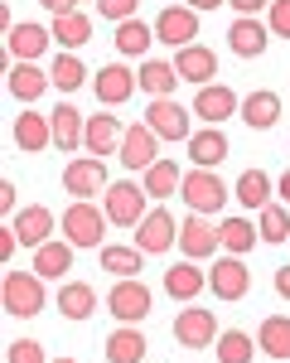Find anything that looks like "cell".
<instances>
[{"label":"cell","mask_w":290,"mask_h":363,"mask_svg":"<svg viewBox=\"0 0 290 363\" xmlns=\"http://www.w3.org/2000/svg\"><path fill=\"white\" fill-rule=\"evenodd\" d=\"M49 116H54V145L68 150V155H78V145L87 140V116L78 112L73 102H58Z\"/></svg>","instance_id":"23"},{"label":"cell","mask_w":290,"mask_h":363,"mask_svg":"<svg viewBox=\"0 0 290 363\" xmlns=\"http://www.w3.org/2000/svg\"><path fill=\"white\" fill-rule=\"evenodd\" d=\"M102 213H107V223L112 228H136L150 213V194H145V184L136 179H116L112 189L102 194Z\"/></svg>","instance_id":"3"},{"label":"cell","mask_w":290,"mask_h":363,"mask_svg":"<svg viewBox=\"0 0 290 363\" xmlns=\"http://www.w3.org/2000/svg\"><path fill=\"white\" fill-rule=\"evenodd\" d=\"M184 145H189V160H194L199 169H218L223 160H228V150H232L228 136H223L218 126H203V131H194Z\"/></svg>","instance_id":"24"},{"label":"cell","mask_w":290,"mask_h":363,"mask_svg":"<svg viewBox=\"0 0 290 363\" xmlns=\"http://www.w3.org/2000/svg\"><path fill=\"white\" fill-rule=\"evenodd\" d=\"M5 78H10L5 87H10V97H15V102H39V97L54 87V78H49V68H44V63H10V73H5Z\"/></svg>","instance_id":"20"},{"label":"cell","mask_w":290,"mask_h":363,"mask_svg":"<svg viewBox=\"0 0 290 363\" xmlns=\"http://www.w3.org/2000/svg\"><path fill=\"white\" fill-rule=\"evenodd\" d=\"M232 194H237L242 208H257V213H261V208L271 203V174H266V169H242Z\"/></svg>","instance_id":"37"},{"label":"cell","mask_w":290,"mask_h":363,"mask_svg":"<svg viewBox=\"0 0 290 363\" xmlns=\"http://www.w3.org/2000/svg\"><path fill=\"white\" fill-rule=\"evenodd\" d=\"M199 10L194 5H165L155 15V39L170 44V49H184V44H199Z\"/></svg>","instance_id":"9"},{"label":"cell","mask_w":290,"mask_h":363,"mask_svg":"<svg viewBox=\"0 0 290 363\" xmlns=\"http://www.w3.org/2000/svg\"><path fill=\"white\" fill-rule=\"evenodd\" d=\"M203 286H208V272H199L194 257H184V262L165 267V296L179 301V306H194V301L203 296Z\"/></svg>","instance_id":"16"},{"label":"cell","mask_w":290,"mask_h":363,"mask_svg":"<svg viewBox=\"0 0 290 363\" xmlns=\"http://www.w3.org/2000/svg\"><path fill=\"white\" fill-rule=\"evenodd\" d=\"M10 223H15V233H20V247H29V252L44 247V242H49V238L58 233L54 208H44V203H29V208H20Z\"/></svg>","instance_id":"19"},{"label":"cell","mask_w":290,"mask_h":363,"mask_svg":"<svg viewBox=\"0 0 290 363\" xmlns=\"http://www.w3.org/2000/svg\"><path fill=\"white\" fill-rule=\"evenodd\" d=\"M97 257H102V272H112V281L121 277H141V267H145V252L131 242V247H97Z\"/></svg>","instance_id":"36"},{"label":"cell","mask_w":290,"mask_h":363,"mask_svg":"<svg viewBox=\"0 0 290 363\" xmlns=\"http://www.w3.org/2000/svg\"><path fill=\"white\" fill-rule=\"evenodd\" d=\"M15 145L25 150V155H39L44 145H54V116H39L34 107H25V112L15 116Z\"/></svg>","instance_id":"21"},{"label":"cell","mask_w":290,"mask_h":363,"mask_svg":"<svg viewBox=\"0 0 290 363\" xmlns=\"http://www.w3.org/2000/svg\"><path fill=\"white\" fill-rule=\"evenodd\" d=\"M276 296L290 301V262H286V267H276Z\"/></svg>","instance_id":"47"},{"label":"cell","mask_w":290,"mask_h":363,"mask_svg":"<svg viewBox=\"0 0 290 363\" xmlns=\"http://www.w3.org/2000/svg\"><path fill=\"white\" fill-rule=\"evenodd\" d=\"M78 5H83V0H78Z\"/></svg>","instance_id":"52"},{"label":"cell","mask_w":290,"mask_h":363,"mask_svg":"<svg viewBox=\"0 0 290 363\" xmlns=\"http://www.w3.org/2000/svg\"><path fill=\"white\" fill-rule=\"evenodd\" d=\"M0 296H5V310L15 320H34L39 310L49 306V291H44V277L39 272H5Z\"/></svg>","instance_id":"4"},{"label":"cell","mask_w":290,"mask_h":363,"mask_svg":"<svg viewBox=\"0 0 290 363\" xmlns=\"http://www.w3.org/2000/svg\"><path fill=\"white\" fill-rule=\"evenodd\" d=\"M145 335L136 330V325H116L112 335H107V344H102V354H107V363H145Z\"/></svg>","instance_id":"29"},{"label":"cell","mask_w":290,"mask_h":363,"mask_svg":"<svg viewBox=\"0 0 290 363\" xmlns=\"http://www.w3.org/2000/svg\"><path fill=\"white\" fill-rule=\"evenodd\" d=\"M54 44L58 49H68V54H78L83 44H92V15L83 10H68V15H54Z\"/></svg>","instance_id":"30"},{"label":"cell","mask_w":290,"mask_h":363,"mask_svg":"<svg viewBox=\"0 0 290 363\" xmlns=\"http://www.w3.org/2000/svg\"><path fill=\"white\" fill-rule=\"evenodd\" d=\"M121 136H126V126L116 121L112 112H97V116H87V155H116L121 150Z\"/></svg>","instance_id":"28"},{"label":"cell","mask_w":290,"mask_h":363,"mask_svg":"<svg viewBox=\"0 0 290 363\" xmlns=\"http://www.w3.org/2000/svg\"><path fill=\"white\" fill-rule=\"evenodd\" d=\"M136 87H141V73L136 68H126V63H107V68H97L92 73V92L102 97V107H121V102H131L136 97Z\"/></svg>","instance_id":"12"},{"label":"cell","mask_w":290,"mask_h":363,"mask_svg":"<svg viewBox=\"0 0 290 363\" xmlns=\"http://www.w3.org/2000/svg\"><path fill=\"white\" fill-rule=\"evenodd\" d=\"M218 238H223V252L247 257V252L261 242V228L252 223V218H223V223H218Z\"/></svg>","instance_id":"34"},{"label":"cell","mask_w":290,"mask_h":363,"mask_svg":"<svg viewBox=\"0 0 290 363\" xmlns=\"http://www.w3.org/2000/svg\"><path fill=\"white\" fill-rule=\"evenodd\" d=\"M141 184L145 194L155 199V203H165V199L179 194V184H184V169H179V160H170V155H160L150 169H141Z\"/></svg>","instance_id":"25"},{"label":"cell","mask_w":290,"mask_h":363,"mask_svg":"<svg viewBox=\"0 0 290 363\" xmlns=\"http://www.w3.org/2000/svg\"><path fill=\"white\" fill-rule=\"evenodd\" d=\"M49 44H54V29L39 25V20H20L5 34V54L15 58V63H39V58L49 54Z\"/></svg>","instance_id":"13"},{"label":"cell","mask_w":290,"mask_h":363,"mask_svg":"<svg viewBox=\"0 0 290 363\" xmlns=\"http://www.w3.org/2000/svg\"><path fill=\"white\" fill-rule=\"evenodd\" d=\"M141 92H150V97H174V87L184 83L179 78V68L174 63H165V58H141Z\"/></svg>","instance_id":"32"},{"label":"cell","mask_w":290,"mask_h":363,"mask_svg":"<svg viewBox=\"0 0 290 363\" xmlns=\"http://www.w3.org/2000/svg\"><path fill=\"white\" fill-rule=\"evenodd\" d=\"M63 189L73 199L107 194V189H112V184H107V160H102V155H73V160L63 165Z\"/></svg>","instance_id":"7"},{"label":"cell","mask_w":290,"mask_h":363,"mask_svg":"<svg viewBox=\"0 0 290 363\" xmlns=\"http://www.w3.org/2000/svg\"><path fill=\"white\" fill-rule=\"evenodd\" d=\"M257 344L266 359H290V315H266L257 330Z\"/></svg>","instance_id":"35"},{"label":"cell","mask_w":290,"mask_h":363,"mask_svg":"<svg viewBox=\"0 0 290 363\" xmlns=\"http://www.w3.org/2000/svg\"><path fill=\"white\" fill-rule=\"evenodd\" d=\"M189 116H194V112L179 107L174 97H150V107H145V126H150L160 140H189V136H194Z\"/></svg>","instance_id":"11"},{"label":"cell","mask_w":290,"mask_h":363,"mask_svg":"<svg viewBox=\"0 0 290 363\" xmlns=\"http://www.w3.org/2000/svg\"><path fill=\"white\" fill-rule=\"evenodd\" d=\"M136 247L145 257H165L170 247H179V218H174L165 203H155L141 223H136Z\"/></svg>","instance_id":"6"},{"label":"cell","mask_w":290,"mask_h":363,"mask_svg":"<svg viewBox=\"0 0 290 363\" xmlns=\"http://www.w3.org/2000/svg\"><path fill=\"white\" fill-rule=\"evenodd\" d=\"M49 78H54V87L63 92V97H73V92L87 83V68H83V58H78V54H68V49H63V54L49 63Z\"/></svg>","instance_id":"38"},{"label":"cell","mask_w":290,"mask_h":363,"mask_svg":"<svg viewBox=\"0 0 290 363\" xmlns=\"http://www.w3.org/2000/svg\"><path fill=\"white\" fill-rule=\"evenodd\" d=\"M73 252L78 247H73L68 238H49L44 247H34V272H39L44 281H63L68 272H73Z\"/></svg>","instance_id":"26"},{"label":"cell","mask_w":290,"mask_h":363,"mask_svg":"<svg viewBox=\"0 0 290 363\" xmlns=\"http://www.w3.org/2000/svg\"><path fill=\"white\" fill-rule=\"evenodd\" d=\"M54 301H58V310H63L68 320H78V325L97 315V291H92L87 281H63V286H58V296H54Z\"/></svg>","instance_id":"31"},{"label":"cell","mask_w":290,"mask_h":363,"mask_svg":"<svg viewBox=\"0 0 290 363\" xmlns=\"http://www.w3.org/2000/svg\"><path fill=\"white\" fill-rule=\"evenodd\" d=\"M174 68H179L184 83H194V87L218 83V54H213L208 44H184V49H174Z\"/></svg>","instance_id":"15"},{"label":"cell","mask_w":290,"mask_h":363,"mask_svg":"<svg viewBox=\"0 0 290 363\" xmlns=\"http://www.w3.org/2000/svg\"><path fill=\"white\" fill-rule=\"evenodd\" d=\"M242 121L252 126V131H271L276 121H281V97L271 92V87H257V92H247L242 97Z\"/></svg>","instance_id":"27"},{"label":"cell","mask_w":290,"mask_h":363,"mask_svg":"<svg viewBox=\"0 0 290 363\" xmlns=\"http://www.w3.org/2000/svg\"><path fill=\"white\" fill-rule=\"evenodd\" d=\"M116 160L126 169H150L160 160V136L150 131V126H126V136H121V150H116Z\"/></svg>","instance_id":"17"},{"label":"cell","mask_w":290,"mask_h":363,"mask_svg":"<svg viewBox=\"0 0 290 363\" xmlns=\"http://www.w3.org/2000/svg\"><path fill=\"white\" fill-rule=\"evenodd\" d=\"M271 34L290 39V0H271Z\"/></svg>","instance_id":"43"},{"label":"cell","mask_w":290,"mask_h":363,"mask_svg":"<svg viewBox=\"0 0 290 363\" xmlns=\"http://www.w3.org/2000/svg\"><path fill=\"white\" fill-rule=\"evenodd\" d=\"M261 354V344L247 330H223L218 335V363H252Z\"/></svg>","instance_id":"39"},{"label":"cell","mask_w":290,"mask_h":363,"mask_svg":"<svg viewBox=\"0 0 290 363\" xmlns=\"http://www.w3.org/2000/svg\"><path fill=\"white\" fill-rule=\"evenodd\" d=\"M5 363H49V354H44V344L39 339H15L10 344V354H5Z\"/></svg>","instance_id":"41"},{"label":"cell","mask_w":290,"mask_h":363,"mask_svg":"<svg viewBox=\"0 0 290 363\" xmlns=\"http://www.w3.org/2000/svg\"><path fill=\"white\" fill-rule=\"evenodd\" d=\"M208 291H213L218 301H242V296L252 291V267H247L242 257L223 252V257L208 267Z\"/></svg>","instance_id":"10"},{"label":"cell","mask_w":290,"mask_h":363,"mask_svg":"<svg viewBox=\"0 0 290 363\" xmlns=\"http://www.w3.org/2000/svg\"><path fill=\"white\" fill-rule=\"evenodd\" d=\"M107 213H102V203H92V199H73L68 208H63V218H58V233L73 242L78 252H92V247H107L102 238H107Z\"/></svg>","instance_id":"1"},{"label":"cell","mask_w":290,"mask_h":363,"mask_svg":"<svg viewBox=\"0 0 290 363\" xmlns=\"http://www.w3.org/2000/svg\"><path fill=\"white\" fill-rule=\"evenodd\" d=\"M179 199L189 203V213H208V218H218V213L228 208V184L218 179V169L189 165V169H184V184H179Z\"/></svg>","instance_id":"2"},{"label":"cell","mask_w":290,"mask_h":363,"mask_svg":"<svg viewBox=\"0 0 290 363\" xmlns=\"http://www.w3.org/2000/svg\"><path fill=\"white\" fill-rule=\"evenodd\" d=\"M257 228H261V242H290V203H266L257 213Z\"/></svg>","instance_id":"40"},{"label":"cell","mask_w":290,"mask_h":363,"mask_svg":"<svg viewBox=\"0 0 290 363\" xmlns=\"http://www.w3.org/2000/svg\"><path fill=\"white\" fill-rule=\"evenodd\" d=\"M189 5H194L199 15H208V10H218V5H228V0H189Z\"/></svg>","instance_id":"50"},{"label":"cell","mask_w":290,"mask_h":363,"mask_svg":"<svg viewBox=\"0 0 290 363\" xmlns=\"http://www.w3.org/2000/svg\"><path fill=\"white\" fill-rule=\"evenodd\" d=\"M15 194H20V189L5 179V184H0V213H5V218H15V213H20V208H15Z\"/></svg>","instance_id":"45"},{"label":"cell","mask_w":290,"mask_h":363,"mask_svg":"<svg viewBox=\"0 0 290 363\" xmlns=\"http://www.w3.org/2000/svg\"><path fill=\"white\" fill-rule=\"evenodd\" d=\"M20 252V233H15V223H5L0 228V262H10Z\"/></svg>","instance_id":"44"},{"label":"cell","mask_w":290,"mask_h":363,"mask_svg":"<svg viewBox=\"0 0 290 363\" xmlns=\"http://www.w3.org/2000/svg\"><path fill=\"white\" fill-rule=\"evenodd\" d=\"M179 252L194 257V262H208L213 252H223V238H218V223L208 213H189L179 223Z\"/></svg>","instance_id":"14"},{"label":"cell","mask_w":290,"mask_h":363,"mask_svg":"<svg viewBox=\"0 0 290 363\" xmlns=\"http://www.w3.org/2000/svg\"><path fill=\"white\" fill-rule=\"evenodd\" d=\"M276 194H281V203H290V169L276 179Z\"/></svg>","instance_id":"49"},{"label":"cell","mask_w":290,"mask_h":363,"mask_svg":"<svg viewBox=\"0 0 290 363\" xmlns=\"http://www.w3.org/2000/svg\"><path fill=\"white\" fill-rule=\"evenodd\" d=\"M232 112H242V97L228 83H208V87L194 92V116H203L208 126H223Z\"/></svg>","instance_id":"18"},{"label":"cell","mask_w":290,"mask_h":363,"mask_svg":"<svg viewBox=\"0 0 290 363\" xmlns=\"http://www.w3.org/2000/svg\"><path fill=\"white\" fill-rule=\"evenodd\" d=\"M49 15H68V10H78V0H39Z\"/></svg>","instance_id":"48"},{"label":"cell","mask_w":290,"mask_h":363,"mask_svg":"<svg viewBox=\"0 0 290 363\" xmlns=\"http://www.w3.org/2000/svg\"><path fill=\"white\" fill-rule=\"evenodd\" d=\"M237 15H261V10H271V0H228Z\"/></svg>","instance_id":"46"},{"label":"cell","mask_w":290,"mask_h":363,"mask_svg":"<svg viewBox=\"0 0 290 363\" xmlns=\"http://www.w3.org/2000/svg\"><path fill=\"white\" fill-rule=\"evenodd\" d=\"M136 10H141V0H97V15H102V20H112V25L136 20Z\"/></svg>","instance_id":"42"},{"label":"cell","mask_w":290,"mask_h":363,"mask_svg":"<svg viewBox=\"0 0 290 363\" xmlns=\"http://www.w3.org/2000/svg\"><path fill=\"white\" fill-rule=\"evenodd\" d=\"M49 363H78V359H49Z\"/></svg>","instance_id":"51"},{"label":"cell","mask_w":290,"mask_h":363,"mask_svg":"<svg viewBox=\"0 0 290 363\" xmlns=\"http://www.w3.org/2000/svg\"><path fill=\"white\" fill-rule=\"evenodd\" d=\"M150 44H155V25H145V20L116 25V54L121 58H150Z\"/></svg>","instance_id":"33"},{"label":"cell","mask_w":290,"mask_h":363,"mask_svg":"<svg viewBox=\"0 0 290 363\" xmlns=\"http://www.w3.org/2000/svg\"><path fill=\"white\" fill-rule=\"evenodd\" d=\"M266 44H271V25H261L257 15H242L228 25V49L237 58H257Z\"/></svg>","instance_id":"22"},{"label":"cell","mask_w":290,"mask_h":363,"mask_svg":"<svg viewBox=\"0 0 290 363\" xmlns=\"http://www.w3.org/2000/svg\"><path fill=\"white\" fill-rule=\"evenodd\" d=\"M218 335H223V330H218V315L203 310L199 301L174 315V339H179V349H213Z\"/></svg>","instance_id":"8"},{"label":"cell","mask_w":290,"mask_h":363,"mask_svg":"<svg viewBox=\"0 0 290 363\" xmlns=\"http://www.w3.org/2000/svg\"><path fill=\"white\" fill-rule=\"evenodd\" d=\"M150 306H155V296H150V286L141 277H121L107 291V310H112L116 325H141L145 315H150Z\"/></svg>","instance_id":"5"}]
</instances>
